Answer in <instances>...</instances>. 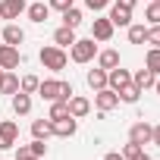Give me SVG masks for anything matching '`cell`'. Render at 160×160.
I'll use <instances>...</instances> for the list:
<instances>
[{"label":"cell","instance_id":"cell-13","mask_svg":"<svg viewBox=\"0 0 160 160\" xmlns=\"http://www.w3.org/2000/svg\"><path fill=\"white\" fill-rule=\"evenodd\" d=\"M53 44H57V47H63V50H66V47H72V44H75V28L60 25V28L53 32Z\"/></svg>","mask_w":160,"mask_h":160},{"label":"cell","instance_id":"cell-26","mask_svg":"<svg viewBox=\"0 0 160 160\" xmlns=\"http://www.w3.org/2000/svg\"><path fill=\"white\" fill-rule=\"evenodd\" d=\"M0 91H3V94H16V91H19V78H16V75H10V72H3Z\"/></svg>","mask_w":160,"mask_h":160},{"label":"cell","instance_id":"cell-40","mask_svg":"<svg viewBox=\"0 0 160 160\" xmlns=\"http://www.w3.org/2000/svg\"><path fill=\"white\" fill-rule=\"evenodd\" d=\"M138 160H151V157H148V154H141V157H138Z\"/></svg>","mask_w":160,"mask_h":160},{"label":"cell","instance_id":"cell-9","mask_svg":"<svg viewBox=\"0 0 160 160\" xmlns=\"http://www.w3.org/2000/svg\"><path fill=\"white\" fill-rule=\"evenodd\" d=\"M129 82H132V75H129V69H119V66H116V69H110V72H107V88H113V91L126 88Z\"/></svg>","mask_w":160,"mask_h":160},{"label":"cell","instance_id":"cell-27","mask_svg":"<svg viewBox=\"0 0 160 160\" xmlns=\"http://www.w3.org/2000/svg\"><path fill=\"white\" fill-rule=\"evenodd\" d=\"M144 19H148L151 25H160V0H151V3H148V10H144Z\"/></svg>","mask_w":160,"mask_h":160},{"label":"cell","instance_id":"cell-11","mask_svg":"<svg viewBox=\"0 0 160 160\" xmlns=\"http://www.w3.org/2000/svg\"><path fill=\"white\" fill-rule=\"evenodd\" d=\"M113 28H116V25H113L110 19H94L91 38H94V41H110V38H113Z\"/></svg>","mask_w":160,"mask_h":160},{"label":"cell","instance_id":"cell-6","mask_svg":"<svg viewBox=\"0 0 160 160\" xmlns=\"http://www.w3.org/2000/svg\"><path fill=\"white\" fill-rule=\"evenodd\" d=\"M94 107H98L101 113H110L113 107H119V94H116L113 88H101V91L94 94Z\"/></svg>","mask_w":160,"mask_h":160},{"label":"cell","instance_id":"cell-7","mask_svg":"<svg viewBox=\"0 0 160 160\" xmlns=\"http://www.w3.org/2000/svg\"><path fill=\"white\" fill-rule=\"evenodd\" d=\"M151 135H154V126H148V122H135L132 129H129V141H135V144H151Z\"/></svg>","mask_w":160,"mask_h":160},{"label":"cell","instance_id":"cell-41","mask_svg":"<svg viewBox=\"0 0 160 160\" xmlns=\"http://www.w3.org/2000/svg\"><path fill=\"white\" fill-rule=\"evenodd\" d=\"M0 82H3V69H0Z\"/></svg>","mask_w":160,"mask_h":160},{"label":"cell","instance_id":"cell-3","mask_svg":"<svg viewBox=\"0 0 160 160\" xmlns=\"http://www.w3.org/2000/svg\"><path fill=\"white\" fill-rule=\"evenodd\" d=\"M94 53H98V44H94V38H82V41L75 38V44L69 47V57H72V63H88V60H94Z\"/></svg>","mask_w":160,"mask_h":160},{"label":"cell","instance_id":"cell-23","mask_svg":"<svg viewBox=\"0 0 160 160\" xmlns=\"http://www.w3.org/2000/svg\"><path fill=\"white\" fill-rule=\"evenodd\" d=\"M116 94H119V101H122V104H135V101L141 98V88H135V85L129 82V85H126V88H119Z\"/></svg>","mask_w":160,"mask_h":160},{"label":"cell","instance_id":"cell-19","mask_svg":"<svg viewBox=\"0 0 160 160\" xmlns=\"http://www.w3.org/2000/svg\"><path fill=\"white\" fill-rule=\"evenodd\" d=\"M88 88H94V91H101V88H107V69H91L88 72Z\"/></svg>","mask_w":160,"mask_h":160},{"label":"cell","instance_id":"cell-4","mask_svg":"<svg viewBox=\"0 0 160 160\" xmlns=\"http://www.w3.org/2000/svg\"><path fill=\"white\" fill-rule=\"evenodd\" d=\"M19 144V126L13 119H3L0 122V151H10Z\"/></svg>","mask_w":160,"mask_h":160},{"label":"cell","instance_id":"cell-24","mask_svg":"<svg viewBox=\"0 0 160 160\" xmlns=\"http://www.w3.org/2000/svg\"><path fill=\"white\" fill-rule=\"evenodd\" d=\"M144 69H151L154 75H160V47H151L144 57Z\"/></svg>","mask_w":160,"mask_h":160},{"label":"cell","instance_id":"cell-8","mask_svg":"<svg viewBox=\"0 0 160 160\" xmlns=\"http://www.w3.org/2000/svg\"><path fill=\"white\" fill-rule=\"evenodd\" d=\"M25 0H3L0 3V19H19L22 13H25Z\"/></svg>","mask_w":160,"mask_h":160},{"label":"cell","instance_id":"cell-31","mask_svg":"<svg viewBox=\"0 0 160 160\" xmlns=\"http://www.w3.org/2000/svg\"><path fill=\"white\" fill-rule=\"evenodd\" d=\"M28 151H32V154H35V157H38V160H41V157H44V154H47V144H44V138H35V141H32V144H28Z\"/></svg>","mask_w":160,"mask_h":160},{"label":"cell","instance_id":"cell-39","mask_svg":"<svg viewBox=\"0 0 160 160\" xmlns=\"http://www.w3.org/2000/svg\"><path fill=\"white\" fill-rule=\"evenodd\" d=\"M154 88H157V94H160V78H157V82H154Z\"/></svg>","mask_w":160,"mask_h":160},{"label":"cell","instance_id":"cell-17","mask_svg":"<svg viewBox=\"0 0 160 160\" xmlns=\"http://www.w3.org/2000/svg\"><path fill=\"white\" fill-rule=\"evenodd\" d=\"M154 82H157V75H154L151 69H138V72L132 75V85H135V88H141V91H144V88H151Z\"/></svg>","mask_w":160,"mask_h":160},{"label":"cell","instance_id":"cell-21","mask_svg":"<svg viewBox=\"0 0 160 160\" xmlns=\"http://www.w3.org/2000/svg\"><path fill=\"white\" fill-rule=\"evenodd\" d=\"M32 135H35V138L53 135V122H50V119H35V122H32Z\"/></svg>","mask_w":160,"mask_h":160},{"label":"cell","instance_id":"cell-36","mask_svg":"<svg viewBox=\"0 0 160 160\" xmlns=\"http://www.w3.org/2000/svg\"><path fill=\"white\" fill-rule=\"evenodd\" d=\"M151 141H154V144L160 148V126H154V135H151Z\"/></svg>","mask_w":160,"mask_h":160},{"label":"cell","instance_id":"cell-37","mask_svg":"<svg viewBox=\"0 0 160 160\" xmlns=\"http://www.w3.org/2000/svg\"><path fill=\"white\" fill-rule=\"evenodd\" d=\"M116 3H119V7H126V10H132V7L138 3V0H116Z\"/></svg>","mask_w":160,"mask_h":160},{"label":"cell","instance_id":"cell-10","mask_svg":"<svg viewBox=\"0 0 160 160\" xmlns=\"http://www.w3.org/2000/svg\"><path fill=\"white\" fill-rule=\"evenodd\" d=\"M66 104H69V116H75V119H82V116H88V113H91V101H88V98L72 94Z\"/></svg>","mask_w":160,"mask_h":160},{"label":"cell","instance_id":"cell-28","mask_svg":"<svg viewBox=\"0 0 160 160\" xmlns=\"http://www.w3.org/2000/svg\"><path fill=\"white\" fill-rule=\"evenodd\" d=\"M66 116H69V104H66V101H53L47 119H66Z\"/></svg>","mask_w":160,"mask_h":160},{"label":"cell","instance_id":"cell-33","mask_svg":"<svg viewBox=\"0 0 160 160\" xmlns=\"http://www.w3.org/2000/svg\"><path fill=\"white\" fill-rule=\"evenodd\" d=\"M107 3H110V0H85V7H88V10H94V13H101Z\"/></svg>","mask_w":160,"mask_h":160},{"label":"cell","instance_id":"cell-42","mask_svg":"<svg viewBox=\"0 0 160 160\" xmlns=\"http://www.w3.org/2000/svg\"><path fill=\"white\" fill-rule=\"evenodd\" d=\"M148 3H151V0H148Z\"/></svg>","mask_w":160,"mask_h":160},{"label":"cell","instance_id":"cell-14","mask_svg":"<svg viewBox=\"0 0 160 160\" xmlns=\"http://www.w3.org/2000/svg\"><path fill=\"white\" fill-rule=\"evenodd\" d=\"M107 19H110L113 25H122V28H126V25H132V10H126V7H119V3H116V7L110 10V16H107Z\"/></svg>","mask_w":160,"mask_h":160},{"label":"cell","instance_id":"cell-20","mask_svg":"<svg viewBox=\"0 0 160 160\" xmlns=\"http://www.w3.org/2000/svg\"><path fill=\"white\" fill-rule=\"evenodd\" d=\"M3 41L13 44V47H19V44L25 41V32H22L19 25H7V28H3Z\"/></svg>","mask_w":160,"mask_h":160},{"label":"cell","instance_id":"cell-12","mask_svg":"<svg viewBox=\"0 0 160 160\" xmlns=\"http://www.w3.org/2000/svg\"><path fill=\"white\" fill-rule=\"evenodd\" d=\"M50 122H53V135H60V138H72V135H75V116L50 119Z\"/></svg>","mask_w":160,"mask_h":160},{"label":"cell","instance_id":"cell-34","mask_svg":"<svg viewBox=\"0 0 160 160\" xmlns=\"http://www.w3.org/2000/svg\"><path fill=\"white\" fill-rule=\"evenodd\" d=\"M47 7H50V10H60V13H63V10H69V7H72V0H50Z\"/></svg>","mask_w":160,"mask_h":160},{"label":"cell","instance_id":"cell-16","mask_svg":"<svg viewBox=\"0 0 160 160\" xmlns=\"http://www.w3.org/2000/svg\"><path fill=\"white\" fill-rule=\"evenodd\" d=\"M28 110H32V98H28L25 91H16V94H13V113H16V116H25Z\"/></svg>","mask_w":160,"mask_h":160},{"label":"cell","instance_id":"cell-29","mask_svg":"<svg viewBox=\"0 0 160 160\" xmlns=\"http://www.w3.org/2000/svg\"><path fill=\"white\" fill-rule=\"evenodd\" d=\"M144 38H148V28L144 25H129V41L132 44H144Z\"/></svg>","mask_w":160,"mask_h":160},{"label":"cell","instance_id":"cell-15","mask_svg":"<svg viewBox=\"0 0 160 160\" xmlns=\"http://www.w3.org/2000/svg\"><path fill=\"white\" fill-rule=\"evenodd\" d=\"M25 13H28V19L32 22H47V16H50V7L47 3H32V7H25Z\"/></svg>","mask_w":160,"mask_h":160},{"label":"cell","instance_id":"cell-30","mask_svg":"<svg viewBox=\"0 0 160 160\" xmlns=\"http://www.w3.org/2000/svg\"><path fill=\"white\" fill-rule=\"evenodd\" d=\"M141 154H144V148H141V144H135V141H129V144L122 148V157H126V160H138Z\"/></svg>","mask_w":160,"mask_h":160},{"label":"cell","instance_id":"cell-35","mask_svg":"<svg viewBox=\"0 0 160 160\" xmlns=\"http://www.w3.org/2000/svg\"><path fill=\"white\" fill-rule=\"evenodd\" d=\"M16 160H38V157H35V154H32L25 144H19V154H16Z\"/></svg>","mask_w":160,"mask_h":160},{"label":"cell","instance_id":"cell-5","mask_svg":"<svg viewBox=\"0 0 160 160\" xmlns=\"http://www.w3.org/2000/svg\"><path fill=\"white\" fill-rule=\"evenodd\" d=\"M19 63H22L19 47H13V44H0V69H3V72H10V69H16Z\"/></svg>","mask_w":160,"mask_h":160},{"label":"cell","instance_id":"cell-1","mask_svg":"<svg viewBox=\"0 0 160 160\" xmlns=\"http://www.w3.org/2000/svg\"><path fill=\"white\" fill-rule=\"evenodd\" d=\"M38 94L44 98V101H69L75 91H72V85L69 82H60V78H47V82H41L38 85Z\"/></svg>","mask_w":160,"mask_h":160},{"label":"cell","instance_id":"cell-32","mask_svg":"<svg viewBox=\"0 0 160 160\" xmlns=\"http://www.w3.org/2000/svg\"><path fill=\"white\" fill-rule=\"evenodd\" d=\"M144 41H148V44H154V47H160V25H151Z\"/></svg>","mask_w":160,"mask_h":160},{"label":"cell","instance_id":"cell-2","mask_svg":"<svg viewBox=\"0 0 160 160\" xmlns=\"http://www.w3.org/2000/svg\"><path fill=\"white\" fill-rule=\"evenodd\" d=\"M38 60L44 63V69H53V72H63V69H66V63H69L66 50H63V47H57V44H50V47H41Z\"/></svg>","mask_w":160,"mask_h":160},{"label":"cell","instance_id":"cell-25","mask_svg":"<svg viewBox=\"0 0 160 160\" xmlns=\"http://www.w3.org/2000/svg\"><path fill=\"white\" fill-rule=\"evenodd\" d=\"M38 85H41L38 75H22V78H19V91H25V94H35Z\"/></svg>","mask_w":160,"mask_h":160},{"label":"cell","instance_id":"cell-38","mask_svg":"<svg viewBox=\"0 0 160 160\" xmlns=\"http://www.w3.org/2000/svg\"><path fill=\"white\" fill-rule=\"evenodd\" d=\"M104 160H126V157H122V154H116V151H113V154H107V157H104Z\"/></svg>","mask_w":160,"mask_h":160},{"label":"cell","instance_id":"cell-22","mask_svg":"<svg viewBox=\"0 0 160 160\" xmlns=\"http://www.w3.org/2000/svg\"><path fill=\"white\" fill-rule=\"evenodd\" d=\"M63 25L66 28H78V25H82V10H75V7L63 10Z\"/></svg>","mask_w":160,"mask_h":160},{"label":"cell","instance_id":"cell-18","mask_svg":"<svg viewBox=\"0 0 160 160\" xmlns=\"http://www.w3.org/2000/svg\"><path fill=\"white\" fill-rule=\"evenodd\" d=\"M98 66L107 69V72L116 69V66H119V53H116V50H101V53H98Z\"/></svg>","mask_w":160,"mask_h":160}]
</instances>
